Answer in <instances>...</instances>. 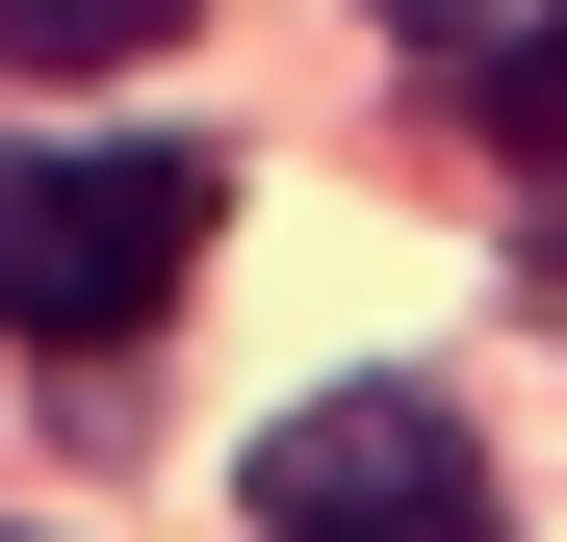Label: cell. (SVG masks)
Masks as SVG:
<instances>
[{
  "label": "cell",
  "mask_w": 567,
  "mask_h": 542,
  "mask_svg": "<svg viewBox=\"0 0 567 542\" xmlns=\"http://www.w3.org/2000/svg\"><path fill=\"white\" fill-rule=\"evenodd\" d=\"M207 207H233L207 155H0V336H52V361L155 336L207 285Z\"/></svg>",
  "instance_id": "1"
},
{
  "label": "cell",
  "mask_w": 567,
  "mask_h": 542,
  "mask_svg": "<svg viewBox=\"0 0 567 542\" xmlns=\"http://www.w3.org/2000/svg\"><path fill=\"white\" fill-rule=\"evenodd\" d=\"M155 27H181V0H0V52H27V78H130Z\"/></svg>",
  "instance_id": "4"
},
{
  "label": "cell",
  "mask_w": 567,
  "mask_h": 542,
  "mask_svg": "<svg viewBox=\"0 0 567 542\" xmlns=\"http://www.w3.org/2000/svg\"><path fill=\"white\" fill-rule=\"evenodd\" d=\"M258 542H516V517H491V439L439 388H310L258 439Z\"/></svg>",
  "instance_id": "2"
},
{
  "label": "cell",
  "mask_w": 567,
  "mask_h": 542,
  "mask_svg": "<svg viewBox=\"0 0 567 542\" xmlns=\"http://www.w3.org/2000/svg\"><path fill=\"white\" fill-rule=\"evenodd\" d=\"M464 78H491V155H516V181H567V0H516Z\"/></svg>",
  "instance_id": "3"
},
{
  "label": "cell",
  "mask_w": 567,
  "mask_h": 542,
  "mask_svg": "<svg viewBox=\"0 0 567 542\" xmlns=\"http://www.w3.org/2000/svg\"><path fill=\"white\" fill-rule=\"evenodd\" d=\"M361 27H388V52H491L516 0H361Z\"/></svg>",
  "instance_id": "5"
}]
</instances>
